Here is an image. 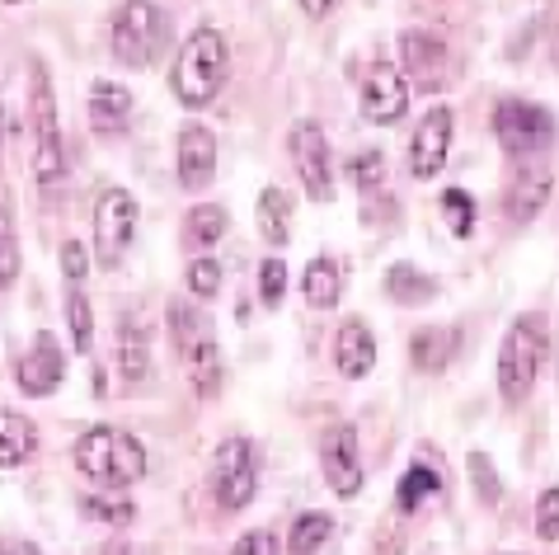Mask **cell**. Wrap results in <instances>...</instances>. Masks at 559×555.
<instances>
[{"instance_id": "obj_1", "label": "cell", "mask_w": 559, "mask_h": 555, "mask_svg": "<svg viewBox=\"0 0 559 555\" xmlns=\"http://www.w3.org/2000/svg\"><path fill=\"white\" fill-rule=\"evenodd\" d=\"M230 81V43L222 28H193L183 38V48L175 57V71H169V90L179 95L183 109H207V104L222 95V85Z\"/></svg>"}, {"instance_id": "obj_2", "label": "cell", "mask_w": 559, "mask_h": 555, "mask_svg": "<svg viewBox=\"0 0 559 555\" xmlns=\"http://www.w3.org/2000/svg\"><path fill=\"white\" fill-rule=\"evenodd\" d=\"M75 467L99 489H128L151 471V457H146L142 438H132L128 428L95 424L75 438Z\"/></svg>"}, {"instance_id": "obj_3", "label": "cell", "mask_w": 559, "mask_h": 555, "mask_svg": "<svg viewBox=\"0 0 559 555\" xmlns=\"http://www.w3.org/2000/svg\"><path fill=\"white\" fill-rule=\"evenodd\" d=\"M550 358V320L540 311H522L508 326L503 344H499V363H493V377H499V395L508 405H522L526 395L536 391V377Z\"/></svg>"}, {"instance_id": "obj_4", "label": "cell", "mask_w": 559, "mask_h": 555, "mask_svg": "<svg viewBox=\"0 0 559 555\" xmlns=\"http://www.w3.org/2000/svg\"><path fill=\"white\" fill-rule=\"evenodd\" d=\"M28 109H34V184L43 203L57 208L61 193H67L71 169H67V137H61L57 122V95L43 67H34V81H28Z\"/></svg>"}, {"instance_id": "obj_5", "label": "cell", "mask_w": 559, "mask_h": 555, "mask_svg": "<svg viewBox=\"0 0 559 555\" xmlns=\"http://www.w3.org/2000/svg\"><path fill=\"white\" fill-rule=\"evenodd\" d=\"M169 43V14L155 0H122L114 14V57L128 71L155 67V57Z\"/></svg>"}, {"instance_id": "obj_6", "label": "cell", "mask_w": 559, "mask_h": 555, "mask_svg": "<svg viewBox=\"0 0 559 555\" xmlns=\"http://www.w3.org/2000/svg\"><path fill=\"white\" fill-rule=\"evenodd\" d=\"M212 495L226 513H240L259 495V447L250 438H226L212 461Z\"/></svg>"}, {"instance_id": "obj_7", "label": "cell", "mask_w": 559, "mask_h": 555, "mask_svg": "<svg viewBox=\"0 0 559 555\" xmlns=\"http://www.w3.org/2000/svg\"><path fill=\"white\" fill-rule=\"evenodd\" d=\"M493 137L508 156H540L555 142V114L540 109L532 99H503L493 109Z\"/></svg>"}, {"instance_id": "obj_8", "label": "cell", "mask_w": 559, "mask_h": 555, "mask_svg": "<svg viewBox=\"0 0 559 555\" xmlns=\"http://www.w3.org/2000/svg\"><path fill=\"white\" fill-rule=\"evenodd\" d=\"M136 198L128 189H104L95 203V264L99 269H118L122 255L132 250L136 236Z\"/></svg>"}, {"instance_id": "obj_9", "label": "cell", "mask_w": 559, "mask_h": 555, "mask_svg": "<svg viewBox=\"0 0 559 555\" xmlns=\"http://www.w3.org/2000/svg\"><path fill=\"white\" fill-rule=\"evenodd\" d=\"M287 156H292V169H297L306 198L330 203L334 198V156H330V137H324L320 122H297V128L287 132Z\"/></svg>"}, {"instance_id": "obj_10", "label": "cell", "mask_w": 559, "mask_h": 555, "mask_svg": "<svg viewBox=\"0 0 559 555\" xmlns=\"http://www.w3.org/2000/svg\"><path fill=\"white\" fill-rule=\"evenodd\" d=\"M357 109H362L367 122H377V128H395V122L409 114V81H405V71L391 67V61H377V67L362 75Z\"/></svg>"}, {"instance_id": "obj_11", "label": "cell", "mask_w": 559, "mask_h": 555, "mask_svg": "<svg viewBox=\"0 0 559 555\" xmlns=\"http://www.w3.org/2000/svg\"><path fill=\"white\" fill-rule=\"evenodd\" d=\"M452 137H456V114L447 104H432V109L418 118V132L409 142V175L414 179H438L452 156Z\"/></svg>"}, {"instance_id": "obj_12", "label": "cell", "mask_w": 559, "mask_h": 555, "mask_svg": "<svg viewBox=\"0 0 559 555\" xmlns=\"http://www.w3.org/2000/svg\"><path fill=\"white\" fill-rule=\"evenodd\" d=\"M400 71H405V81L418 90H442L447 71H452L447 38L428 34V28H405V34H400Z\"/></svg>"}, {"instance_id": "obj_13", "label": "cell", "mask_w": 559, "mask_h": 555, "mask_svg": "<svg viewBox=\"0 0 559 555\" xmlns=\"http://www.w3.org/2000/svg\"><path fill=\"white\" fill-rule=\"evenodd\" d=\"M320 471L338 499H353L362 489V452H357L353 424H330L320 434Z\"/></svg>"}, {"instance_id": "obj_14", "label": "cell", "mask_w": 559, "mask_h": 555, "mask_svg": "<svg viewBox=\"0 0 559 555\" xmlns=\"http://www.w3.org/2000/svg\"><path fill=\"white\" fill-rule=\"evenodd\" d=\"M61 381H67V353H61L57 339L43 330L34 344H28L24 358L14 363V387H20L28 400H43V395H52Z\"/></svg>"}, {"instance_id": "obj_15", "label": "cell", "mask_w": 559, "mask_h": 555, "mask_svg": "<svg viewBox=\"0 0 559 555\" xmlns=\"http://www.w3.org/2000/svg\"><path fill=\"white\" fill-rule=\"evenodd\" d=\"M175 169H179V184L189 193L212 189V179H216V137H212V128H203V122H183L179 146H175Z\"/></svg>"}, {"instance_id": "obj_16", "label": "cell", "mask_w": 559, "mask_h": 555, "mask_svg": "<svg viewBox=\"0 0 559 555\" xmlns=\"http://www.w3.org/2000/svg\"><path fill=\"white\" fill-rule=\"evenodd\" d=\"M132 90L118 85V81H95L90 85V104H85V118H90V132L95 137H122L132 128Z\"/></svg>"}, {"instance_id": "obj_17", "label": "cell", "mask_w": 559, "mask_h": 555, "mask_svg": "<svg viewBox=\"0 0 559 555\" xmlns=\"http://www.w3.org/2000/svg\"><path fill=\"white\" fill-rule=\"evenodd\" d=\"M118 373L128 387H146L151 377V320L142 311L118 316Z\"/></svg>"}, {"instance_id": "obj_18", "label": "cell", "mask_w": 559, "mask_h": 555, "mask_svg": "<svg viewBox=\"0 0 559 555\" xmlns=\"http://www.w3.org/2000/svg\"><path fill=\"white\" fill-rule=\"evenodd\" d=\"M334 367L348 381L371 377V367H377V334L367 330V320H344V326H338V334H334Z\"/></svg>"}, {"instance_id": "obj_19", "label": "cell", "mask_w": 559, "mask_h": 555, "mask_svg": "<svg viewBox=\"0 0 559 555\" xmlns=\"http://www.w3.org/2000/svg\"><path fill=\"white\" fill-rule=\"evenodd\" d=\"M546 203H550V169L546 165H522L508 184V217L522 226V222H532Z\"/></svg>"}, {"instance_id": "obj_20", "label": "cell", "mask_w": 559, "mask_h": 555, "mask_svg": "<svg viewBox=\"0 0 559 555\" xmlns=\"http://www.w3.org/2000/svg\"><path fill=\"white\" fill-rule=\"evenodd\" d=\"M43 447V434L34 420H24V414L14 410H0V471H14L24 467V461H34Z\"/></svg>"}, {"instance_id": "obj_21", "label": "cell", "mask_w": 559, "mask_h": 555, "mask_svg": "<svg viewBox=\"0 0 559 555\" xmlns=\"http://www.w3.org/2000/svg\"><path fill=\"white\" fill-rule=\"evenodd\" d=\"M456 353H461V334L447 330V326H428L409 339V358H414L418 373H447Z\"/></svg>"}, {"instance_id": "obj_22", "label": "cell", "mask_w": 559, "mask_h": 555, "mask_svg": "<svg viewBox=\"0 0 559 555\" xmlns=\"http://www.w3.org/2000/svg\"><path fill=\"white\" fill-rule=\"evenodd\" d=\"M301 297H306V306H316V311H334V306L344 302V269H338L330 255L310 259L301 273Z\"/></svg>"}, {"instance_id": "obj_23", "label": "cell", "mask_w": 559, "mask_h": 555, "mask_svg": "<svg viewBox=\"0 0 559 555\" xmlns=\"http://www.w3.org/2000/svg\"><path fill=\"white\" fill-rule=\"evenodd\" d=\"M183 367H189V387L212 400L216 391H222V381H226V363H222V344H216V334L203 339L198 349L183 353Z\"/></svg>"}, {"instance_id": "obj_24", "label": "cell", "mask_w": 559, "mask_h": 555, "mask_svg": "<svg viewBox=\"0 0 559 555\" xmlns=\"http://www.w3.org/2000/svg\"><path fill=\"white\" fill-rule=\"evenodd\" d=\"M385 297L400 302V306H424V302L438 297V283H432L418 264H405V259H400V264L385 269Z\"/></svg>"}, {"instance_id": "obj_25", "label": "cell", "mask_w": 559, "mask_h": 555, "mask_svg": "<svg viewBox=\"0 0 559 555\" xmlns=\"http://www.w3.org/2000/svg\"><path fill=\"white\" fill-rule=\"evenodd\" d=\"M259 231L273 250H283L292 240V198L283 189H273V184L259 193Z\"/></svg>"}, {"instance_id": "obj_26", "label": "cell", "mask_w": 559, "mask_h": 555, "mask_svg": "<svg viewBox=\"0 0 559 555\" xmlns=\"http://www.w3.org/2000/svg\"><path fill=\"white\" fill-rule=\"evenodd\" d=\"M442 489V475L428 467V461H414V467L400 475V485H395V508L400 513H418L432 495Z\"/></svg>"}, {"instance_id": "obj_27", "label": "cell", "mask_w": 559, "mask_h": 555, "mask_svg": "<svg viewBox=\"0 0 559 555\" xmlns=\"http://www.w3.org/2000/svg\"><path fill=\"white\" fill-rule=\"evenodd\" d=\"M169 334H175L179 353H189L203 344V339H212V320L198 311L193 302H169Z\"/></svg>"}, {"instance_id": "obj_28", "label": "cell", "mask_w": 559, "mask_h": 555, "mask_svg": "<svg viewBox=\"0 0 559 555\" xmlns=\"http://www.w3.org/2000/svg\"><path fill=\"white\" fill-rule=\"evenodd\" d=\"M334 536V518L330 513H301L297 522H292V532H287V551L292 555H316L324 542Z\"/></svg>"}, {"instance_id": "obj_29", "label": "cell", "mask_w": 559, "mask_h": 555, "mask_svg": "<svg viewBox=\"0 0 559 555\" xmlns=\"http://www.w3.org/2000/svg\"><path fill=\"white\" fill-rule=\"evenodd\" d=\"M67 326H71V349L75 353L95 349V311H90V297L81 287H71V297H67Z\"/></svg>"}, {"instance_id": "obj_30", "label": "cell", "mask_w": 559, "mask_h": 555, "mask_svg": "<svg viewBox=\"0 0 559 555\" xmlns=\"http://www.w3.org/2000/svg\"><path fill=\"white\" fill-rule=\"evenodd\" d=\"M81 513L104 522V528H128V522L136 518V508L128 499H118V489H114V495H85L81 499Z\"/></svg>"}, {"instance_id": "obj_31", "label": "cell", "mask_w": 559, "mask_h": 555, "mask_svg": "<svg viewBox=\"0 0 559 555\" xmlns=\"http://www.w3.org/2000/svg\"><path fill=\"white\" fill-rule=\"evenodd\" d=\"M14 278H20V236H14L10 203L0 198V292L14 287Z\"/></svg>"}, {"instance_id": "obj_32", "label": "cell", "mask_w": 559, "mask_h": 555, "mask_svg": "<svg viewBox=\"0 0 559 555\" xmlns=\"http://www.w3.org/2000/svg\"><path fill=\"white\" fill-rule=\"evenodd\" d=\"M230 231V217H226V208H216V203H203V208H193L189 212V240L193 245H216Z\"/></svg>"}, {"instance_id": "obj_33", "label": "cell", "mask_w": 559, "mask_h": 555, "mask_svg": "<svg viewBox=\"0 0 559 555\" xmlns=\"http://www.w3.org/2000/svg\"><path fill=\"white\" fill-rule=\"evenodd\" d=\"M344 175L357 184V189H362V193H371V189H377V184L385 179V156H381V151L377 146H367V151H353V156L344 161Z\"/></svg>"}, {"instance_id": "obj_34", "label": "cell", "mask_w": 559, "mask_h": 555, "mask_svg": "<svg viewBox=\"0 0 559 555\" xmlns=\"http://www.w3.org/2000/svg\"><path fill=\"white\" fill-rule=\"evenodd\" d=\"M283 297H287V264L277 255H269L259 264V302L269 306V311H277L283 306Z\"/></svg>"}, {"instance_id": "obj_35", "label": "cell", "mask_w": 559, "mask_h": 555, "mask_svg": "<svg viewBox=\"0 0 559 555\" xmlns=\"http://www.w3.org/2000/svg\"><path fill=\"white\" fill-rule=\"evenodd\" d=\"M189 292L198 302L216 297V292H222V259H212V255L189 259Z\"/></svg>"}, {"instance_id": "obj_36", "label": "cell", "mask_w": 559, "mask_h": 555, "mask_svg": "<svg viewBox=\"0 0 559 555\" xmlns=\"http://www.w3.org/2000/svg\"><path fill=\"white\" fill-rule=\"evenodd\" d=\"M442 212H447V226H452L461 240L475 231V198L465 189H447L442 193Z\"/></svg>"}, {"instance_id": "obj_37", "label": "cell", "mask_w": 559, "mask_h": 555, "mask_svg": "<svg viewBox=\"0 0 559 555\" xmlns=\"http://www.w3.org/2000/svg\"><path fill=\"white\" fill-rule=\"evenodd\" d=\"M465 467H471V475H475V495H479V504H499V499H503L499 471H493V461H489L485 452H471V457H465Z\"/></svg>"}, {"instance_id": "obj_38", "label": "cell", "mask_w": 559, "mask_h": 555, "mask_svg": "<svg viewBox=\"0 0 559 555\" xmlns=\"http://www.w3.org/2000/svg\"><path fill=\"white\" fill-rule=\"evenodd\" d=\"M536 536L540 542H559V485H546L536 495Z\"/></svg>"}, {"instance_id": "obj_39", "label": "cell", "mask_w": 559, "mask_h": 555, "mask_svg": "<svg viewBox=\"0 0 559 555\" xmlns=\"http://www.w3.org/2000/svg\"><path fill=\"white\" fill-rule=\"evenodd\" d=\"M61 278H67L71 287H81L85 278H90V250L81 240H67L61 245Z\"/></svg>"}, {"instance_id": "obj_40", "label": "cell", "mask_w": 559, "mask_h": 555, "mask_svg": "<svg viewBox=\"0 0 559 555\" xmlns=\"http://www.w3.org/2000/svg\"><path fill=\"white\" fill-rule=\"evenodd\" d=\"M283 546H277V536L269 528H254V532H245L236 546H230V555H277Z\"/></svg>"}, {"instance_id": "obj_41", "label": "cell", "mask_w": 559, "mask_h": 555, "mask_svg": "<svg viewBox=\"0 0 559 555\" xmlns=\"http://www.w3.org/2000/svg\"><path fill=\"white\" fill-rule=\"evenodd\" d=\"M297 5H301L306 20H324V14H334L338 0H297Z\"/></svg>"}, {"instance_id": "obj_42", "label": "cell", "mask_w": 559, "mask_h": 555, "mask_svg": "<svg viewBox=\"0 0 559 555\" xmlns=\"http://www.w3.org/2000/svg\"><path fill=\"white\" fill-rule=\"evenodd\" d=\"M0 146H5V104H0Z\"/></svg>"}, {"instance_id": "obj_43", "label": "cell", "mask_w": 559, "mask_h": 555, "mask_svg": "<svg viewBox=\"0 0 559 555\" xmlns=\"http://www.w3.org/2000/svg\"><path fill=\"white\" fill-rule=\"evenodd\" d=\"M24 555H43V551L38 546H24Z\"/></svg>"}, {"instance_id": "obj_44", "label": "cell", "mask_w": 559, "mask_h": 555, "mask_svg": "<svg viewBox=\"0 0 559 555\" xmlns=\"http://www.w3.org/2000/svg\"><path fill=\"white\" fill-rule=\"evenodd\" d=\"M5 5H20V0H5Z\"/></svg>"}, {"instance_id": "obj_45", "label": "cell", "mask_w": 559, "mask_h": 555, "mask_svg": "<svg viewBox=\"0 0 559 555\" xmlns=\"http://www.w3.org/2000/svg\"><path fill=\"white\" fill-rule=\"evenodd\" d=\"M508 555H512V551H508Z\"/></svg>"}]
</instances>
